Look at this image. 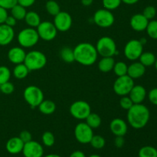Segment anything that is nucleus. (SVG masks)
<instances>
[{
  "label": "nucleus",
  "mask_w": 157,
  "mask_h": 157,
  "mask_svg": "<svg viewBox=\"0 0 157 157\" xmlns=\"http://www.w3.org/2000/svg\"><path fill=\"white\" fill-rule=\"evenodd\" d=\"M150 113L148 107L143 104H134L127 110V119L130 127L139 130L147 126L150 121Z\"/></svg>",
  "instance_id": "1"
},
{
  "label": "nucleus",
  "mask_w": 157,
  "mask_h": 157,
  "mask_svg": "<svg viewBox=\"0 0 157 157\" xmlns=\"http://www.w3.org/2000/svg\"><path fill=\"white\" fill-rule=\"evenodd\" d=\"M75 61L84 66L93 65L98 60L96 47L88 42H81L75 47Z\"/></svg>",
  "instance_id": "2"
},
{
  "label": "nucleus",
  "mask_w": 157,
  "mask_h": 157,
  "mask_svg": "<svg viewBox=\"0 0 157 157\" xmlns=\"http://www.w3.org/2000/svg\"><path fill=\"white\" fill-rule=\"evenodd\" d=\"M24 64L30 71L41 70L47 64V58L45 55L40 51H31L26 53Z\"/></svg>",
  "instance_id": "3"
},
{
  "label": "nucleus",
  "mask_w": 157,
  "mask_h": 157,
  "mask_svg": "<svg viewBox=\"0 0 157 157\" xmlns=\"http://www.w3.org/2000/svg\"><path fill=\"white\" fill-rule=\"evenodd\" d=\"M39 36L37 30L34 28H25L20 31L17 36V40L21 47L23 48H32L37 44L39 41Z\"/></svg>",
  "instance_id": "4"
},
{
  "label": "nucleus",
  "mask_w": 157,
  "mask_h": 157,
  "mask_svg": "<svg viewBox=\"0 0 157 157\" xmlns=\"http://www.w3.org/2000/svg\"><path fill=\"white\" fill-rule=\"evenodd\" d=\"M95 47L98 54L101 57H113L118 53L116 42L109 36H103L99 38Z\"/></svg>",
  "instance_id": "5"
},
{
  "label": "nucleus",
  "mask_w": 157,
  "mask_h": 157,
  "mask_svg": "<svg viewBox=\"0 0 157 157\" xmlns=\"http://www.w3.org/2000/svg\"><path fill=\"white\" fill-rule=\"evenodd\" d=\"M23 98L32 108H35L44 101V93L37 86L29 85L23 91Z\"/></svg>",
  "instance_id": "6"
},
{
  "label": "nucleus",
  "mask_w": 157,
  "mask_h": 157,
  "mask_svg": "<svg viewBox=\"0 0 157 157\" xmlns=\"http://www.w3.org/2000/svg\"><path fill=\"white\" fill-rule=\"evenodd\" d=\"M134 85V80L126 75L124 76L117 77L113 83V89L116 94L121 97L127 96Z\"/></svg>",
  "instance_id": "7"
},
{
  "label": "nucleus",
  "mask_w": 157,
  "mask_h": 157,
  "mask_svg": "<svg viewBox=\"0 0 157 157\" xmlns=\"http://www.w3.org/2000/svg\"><path fill=\"white\" fill-rule=\"evenodd\" d=\"M71 115L79 121H84L91 113L90 104L84 101H77L72 103L69 108Z\"/></svg>",
  "instance_id": "8"
},
{
  "label": "nucleus",
  "mask_w": 157,
  "mask_h": 157,
  "mask_svg": "<svg viewBox=\"0 0 157 157\" xmlns=\"http://www.w3.org/2000/svg\"><path fill=\"white\" fill-rule=\"evenodd\" d=\"M94 22L101 28H110L113 25L115 17L111 11L106 9H98L95 12L93 16Z\"/></svg>",
  "instance_id": "9"
},
{
  "label": "nucleus",
  "mask_w": 157,
  "mask_h": 157,
  "mask_svg": "<svg viewBox=\"0 0 157 157\" xmlns=\"http://www.w3.org/2000/svg\"><path fill=\"white\" fill-rule=\"evenodd\" d=\"M144 52V45L140 40L132 39L127 41L124 49V54L126 58L132 61L139 59L141 54Z\"/></svg>",
  "instance_id": "10"
},
{
  "label": "nucleus",
  "mask_w": 157,
  "mask_h": 157,
  "mask_svg": "<svg viewBox=\"0 0 157 157\" xmlns=\"http://www.w3.org/2000/svg\"><path fill=\"white\" fill-rule=\"evenodd\" d=\"M39 38L45 41H50L55 39L58 34V30L53 22L49 21H41L36 28Z\"/></svg>",
  "instance_id": "11"
},
{
  "label": "nucleus",
  "mask_w": 157,
  "mask_h": 157,
  "mask_svg": "<svg viewBox=\"0 0 157 157\" xmlns=\"http://www.w3.org/2000/svg\"><path fill=\"white\" fill-rule=\"evenodd\" d=\"M94 136L93 129L86 123H78L75 128V136L78 142L81 144H90Z\"/></svg>",
  "instance_id": "12"
},
{
  "label": "nucleus",
  "mask_w": 157,
  "mask_h": 157,
  "mask_svg": "<svg viewBox=\"0 0 157 157\" xmlns=\"http://www.w3.org/2000/svg\"><path fill=\"white\" fill-rule=\"evenodd\" d=\"M72 17L69 13L61 11L55 16H54V25L58 32H67L72 26Z\"/></svg>",
  "instance_id": "13"
},
{
  "label": "nucleus",
  "mask_w": 157,
  "mask_h": 157,
  "mask_svg": "<svg viewBox=\"0 0 157 157\" xmlns=\"http://www.w3.org/2000/svg\"><path fill=\"white\" fill-rule=\"evenodd\" d=\"M22 153L25 157H42L44 155V149L37 141L31 140L24 144Z\"/></svg>",
  "instance_id": "14"
},
{
  "label": "nucleus",
  "mask_w": 157,
  "mask_h": 157,
  "mask_svg": "<svg viewBox=\"0 0 157 157\" xmlns=\"http://www.w3.org/2000/svg\"><path fill=\"white\" fill-rule=\"evenodd\" d=\"M110 130L116 136H124L128 130L127 124L125 121L121 118H114L110 124Z\"/></svg>",
  "instance_id": "15"
},
{
  "label": "nucleus",
  "mask_w": 157,
  "mask_h": 157,
  "mask_svg": "<svg viewBox=\"0 0 157 157\" xmlns=\"http://www.w3.org/2000/svg\"><path fill=\"white\" fill-rule=\"evenodd\" d=\"M26 52L22 47H12L8 52V59L14 64L24 63Z\"/></svg>",
  "instance_id": "16"
},
{
  "label": "nucleus",
  "mask_w": 157,
  "mask_h": 157,
  "mask_svg": "<svg viewBox=\"0 0 157 157\" xmlns=\"http://www.w3.org/2000/svg\"><path fill=\"white\" fill-rule=\"evenodd\" d=\"M15 38L13 28L6 24L0 25V45L6 46L10 44Z\"/></svg>",
  "instance_id": "17"
},
{
  "label": "nucleus",
  "mask_w": 157,
  "mask_h": 157,
  "mask_svg": "<svg viewBox=\"0 0 157 157\" xmlns=\"http://www.w3.org/2000/svg\"><path fill=\"white\" fill-rule=\"evenodd\" d=\"M149 20L143 14H135L131 17L130 21V27L136 32H144L146 31Z\"/></svg>",
  "instance_id": "18"
},
{
  "label": "nucleus",
  "mask_w": 157,
  "mask_h": 157,
  "mask_svg": "<svg viewBox=\"0 0 157 157\" xmlns=\"http://www.w3.org/2000/svg\"><path fill=\"white\" fill-rule=\"evenodd\" d=\"M128 95L133 104H142L147 97V90L142 85H134Z\"/></svg>",
  "instance_id": "19"
},
{
  "label": "nucleus",
  "mask_w": 157,
  "mask_h": 157,
  "mask_svg": "<svg viewBox=\"0 0 157 157\" xmlns=\"http://www.w3.org/2000/svg\"><path fill=\"white\" fill-rule=\"evenodd\" d=\"M24 144L18 136H14L7 141L6 148V150L11 154H18L22 152Z\"/></svg>",
  "instance_id": "20"
},
{
  "label": "nucleus",
  "mask_w": 157,
  "mask_h": 157,
  "mask_svg": "<svg viewBox=\"0 0 157 157\" xmlns=\"http://www.w3.org/2000/svg\"><path fill=\"white\" fill-rule=\"evenodd\" d=\"M146 72V67L143 65L140 61L132 63L127 68V75L134 79L140 78L144 75Z\"/></svg>",
  "instance_id": "21"
},
{
  "label": "nucleus",
  "mask_w": 157,
  "mask_h": 157,
  "mask_svg": "<svg viewBox=\"0 0 157 157\" xmlns=\"http://www.w3.org/2000/svg\"><path fill=\"white\" fill-rule=\"evenodd\" d=\"M115 61L113 57H102L98 62V69L103 73H107L113 70Z\"/></svg>",
  "instance_id": "22"
},
{
  "label": "nucleus",
  "mask_w": 157,
  "mask_h": 157,
  "mask_svg": "<svg viewBox=\"0 0 157 157\" xmlns=\"http://www.w3.org/2000/svg\"><path fill=\"white\" fill-rule=\"evenodd\" d=\"M24 20L26 24H27V25H29V27L34 28V29L38 27V25L41 21L39 15L37 12H34V11L27 12Z\"/></svg>",
  "instance_id": "23"
},
{
  "label": "nucleus",
  "mask_w": 157,
  "mask_h": 157,
  "mask_svg": "<svg viewBox=\"0 0 157 157\" xmlns=\"http://www.w3.org/2000/svg\"><path fill=\"white\" fill-rule=\"evenodd\" d=\"M38 110L41 113L45 115L52 114L56 110V104L51 100H44L38 105Z\"/></svg>",
  "instance_id": "24"
},
{
  "label": "nucleus",
  "mask_w": 157,
  "mask_h": 157,
  "mask_svg": "<svg viewBox=\"0 0 157 157\" xmlns=\"http://www.w3.org/2000/svg\"><path fill=\"white\" fill-rule=\"evenodd\" d=\"M29 72H30V71L26 67L25 64L24 63H21V64H15L12 73H13L14 77L15 78L18 80H22L25 79L29 75Z\"/></svg>",
  "instance_id": "25"
},
{
  "label": "nucleus",
  "mask_w": 157,
  "mask_h": 157,
  "mask_svg": "<svg viewBox=\"0 0 157 157\" xmlns=\"http://www.w3.org/2000/svg\"><path fill=\"white\" fill-rule=\"evenodd\" d=\"M140 62L143 64L144 66L147 67H150V66L153 65L155 64L156 58L155 55L152 52H143L139 58Z\"/></svg>",
  "instance_id": "26"
},
{
  "label": "nucleus",
  "mask_w": 157,
  "mask_h": 157,
  "mask_svg": "<svg viewBox=\"0 0 157 157\" xmlns=\"http://www.w3.org/2000/svg\"><path fill=\"white\" fill-rule=\"evenodd\" d=\"M60 57L61 60L65 63H72L75 61L74 50L70 47H63L60 51Z\"/></svg>",
  "instance_id": "27"
},
{
  "label": "nucleus",
  "mask_w": 157,
  "mask_h": 157,
  "mask_svg": "<svg viewBox=\"0 0 157 157\" xmlns=\"http://www.w3.org/2000/svg\"><path fill=\"white\" fill-rule=\"evenodd\" d=\"M10 10H11V15L13 16L17 21L24 20L26 13H27L26 8L20 6L19 4H16L15 6H13Z\"/></svg>",
  "instance_id": "28"
},
{
  "label": "nucleus",
  "mask_w": 157,
  "mask_h": 157,
  "mask_svg": "<svg viewBox=\"0 0 157 157\" xmlns=\"http://www.w3.org/2000/svg\"><path fill=\"white\" fill-rule=\"evenodd\" d=\"M86 124L94 130V129H98L101 125V118L98 113H90L87 118L85 119Z\"/></svg>",
  "instance_id": "29"
},
{
  "label": "nucleus",
  "mask_w": 157,
  "mask_h": 157,
  "mask_svg": "<svg viewBox=\"0 0 157 157\" xmlns=\"http://www.w3.org/2000/svg\"><path fill=\"white\" fill-rule=\"evenodd\" d=\"M45 9L49 15L55 16L57 14L61 12V8L59 4L54 0H49L45 4Z\"/></svg>",
  "instance_id": "30"
},
{
  "label": "nucleus",
  "mask_w": 157,
  "mask_h": 157,
  "mask_svg": "<svg viewBox=\"0 0 157 157\" xmlns=\"http://www.w3.org/2000/svg\"><path fill=\"white\" fill-rule=\"evenodd\" d=\"M127 68H128V66L125 62L118 61V62H115L113 71L117 76L121 77L127 75Z\"/></svg>",
  "instance_id": "31"
},
{
  "label": "nucleus",
  "mask_w": 157,
  "mask_h": 157,
  "mask_svg": "<svg viewBox=\"0 0 157 157\" xmlns=\"http://www.w3.org/2000/svg\"><path fill=\"white\" fill-rule=\"evenodd\" d=\"M139 157H157V150L151 146L143 147L139 150Z\"/></svg>",
  "instance_id": "32"
},
{
  "label": "nucleus",
  "mask_w": 157,
  "mask_h": 157,
  "mask_svg": "<svg viewBox=\"0 0 157 157\" xmlns=\"http://www.w3.org/2000/svg\"><path fill=\"white\" fill-rule=\"evenodd\" d=\"M105 144V139L101 135H94L90 142L91 147L96 150H101V149L104 148Z\"/></svg>",
  "instance_id": "33"
},
{
  "label": "nucleus",
  "mask_w": 157,
  "mask_h": 157,
  "mask_svg": "<svg viewBox=\"0 0 157 157\" xmlns=\"http://www.w3.org/2000/svg\"><path fill=\"white\" fill-rule=\"evenodd\" d=\"M146 31L150 38L153 39H157V20L149 21Z\"/></svg>",
  "instance_id": "34"
},
{
  "label": "nucleus",
  "mask_w": 157,
  "mask_h": 157,
  "mask_svg": "<svg viewBox=\"0 0 157 157\" xmlns=\"http://www.w3.org/2000/svg\"><path fill=\"white\" fill-rule=\"evenodd\" d=\"M41 140H42V144L45 147H51L55 144V138L52 132L45 131L41 136Z\"/></svg>",
  "instance_id": "35"
},
{
  "label": "nucleus",
  "mask_w": 157,
  "mask_h": 157,
  "mask_svg": "<svg viewBox=\"0 0 157 157\" xmlns=\"http://www.w3.org/2000/svg\"><path fill=\"white\" fill-rule=\"evenodd\" d=\"M11 71L8 67L4 65L0 66V84L9 81L11 78Z\"/></svg>",
  "instance_id": "36"
},
{
  "label": "nucleus",
  "mask_w": 157,
  "mask_h": 157,
  "mask_svg": "<svg viewBox=\"0 0 157 157\" xmlns=\"http://www.w3.org/2000/svg\"><path fill=\"white\" fill-rule=\"evenodd\" d=\"M121 0H102V4L104 9L107 10H115L121 5Z\"/></svg>",
  "instance_id": "37"
},
{
  "label": "nucleus",
  "mask_w": 157,
  "mask_h": 157,
  "mask_svg": "<svg viewBox=\"0 0 157 157\" xmlns=\"http://www.w3.org/2000/svg\"><path fill=\"white\" fill-rule=\"evenodd\" d=\"M15 90V86L10 81L0 84V92L4 94H11Z\"/></svg>",
  "instance_id": "38"
},
{
  "label": "nucleus",
  "mask_w": 157,
  "mask_h": 157,
  "mask_svg": "<svg viewBox=\"0 0 157 157\" xmlns=\"http://www.w3.org/2000/svg\"><path fill=\"white\" fill-rule=\"evenodd\" d=\"M120 106L121 107V108L124 109L125 110H128L133 105V102L132 101V100L130 99V98L129 96H123L121 97V98L120 99Z\"/></svg>",
  "instance_id": "39"
},
{
  "label": "nucleus",
  "mask_w": 157,
  "mask_h": 157,
  "mask_svg": "<svg viewBox=\"0 0 157 157\" xmlns=\"http://www.w3.org/2000/svg\"><path fill=\"white\" fill-rule=\"evenodd\" d=\"M142 14L149 20V21H150V20L153 19V18H155V16H156V9L154 6H147V7L144 9V12H143Z\"/></svg>",
  "instance_id": "40"
},
{
  "label": "nucleus",
  "mask_w": 157,
  "mask_h": 157,
  "mask_svg": "<svg viewBox=\"0 0 157 157\" xmlns=\"http://www.w3.org/2000/svg\"><path fill=\"white\" fill-rule=\"evenodd\" d=\"M16 4H18V0H0V6L7 10L11 9Z\"/></svg>",
  "instance_id": "41"
},
{
  "label": "nucleus",
  "mask_w": 157,
  "mask_h": 157,
  "mask_svg": "<svg viewBox=\"0 0 157 157\" xmlns=\"http://www.w3.org/2000/svg\"><path fill=\"white\" fill-rule=\"evenodd\" d=\"M149 101L153 105L157 106V87L151 89L148 94Z\"/></svg>",
  "instance_id": "42"
},
{
  "label": "nucleus",
  "mask_w": 157,
  "mask_h": 157,
  "mask_svg": "<svg viewBox=\"0 0 157 157\" xmlns=\"http://www.w3.org/2000/svg\"><path fill=\"white\" fill-rule=\"evenodd\" d=\"M18 137L22 140V142L24 143V144H26V143L32 140V133L29 131H28V130H23V131H21V133H20V135Z\"/></svg>",
  "instance_id": "43"
},
{
  "label": "nucleus",
  "mask_w": 157,
  "mask_h": 157,
  "mask_svg": "<svg viewBox=\"0 0 157 157\" xmlns=\"http://www.w3.org/2000/svg\"><path fill=\"white\" fill-rule=\"evenodd\" d=\"M8 15H9V14H8L7 9L0 6V25L4 24Z\"/></svg>",
  "instance_id": "44"
},
{
  "label": "nucleus",
  "mask_w": 157,
  "mask_h": 157,
  "mask_svg": "<svg viewBox=\"0 0 157 157\" xmlns=\"http://www.w3.org/2000/svg\"><path fill=\"white\" fill-rule=\"evenodd\" d=\"M124 144H125V140H124V136H116V138L114 140V145L116 146V147H117V148H122L124 147Z\"/></svg>",
  "instance_id": "45"
},
{
  "label": "nucleus",
  "mask_w": 157,
  "mask_h": 157,
  "mask_svg": "<svg viewBox=\"0 0 157 157\" xmlns=\"http://www.w3.org/2000/svg\"><path fill=\"white\" fill-rule=\"evenodd\" d=\"M36 0H18V4L25 8L31 7L35 4Z\"/></svg>",
  "instance_id": "46"
},
{
  "label": "nucleus",
  "mask_w": 157,
  "mask_h": 157,
  "mask_svg": "<svg viewBox=\"0 0 157 157\" xmlns=\"http://www.w3.org/2000/svg\"><path fill=\"white\" fill-rule=\"evenodd\" d=\"M16 23H17V20L15 19L13 16H12V15H8V17L6 18V21H5L4 24L13 28L14 26L16 25Z\"/></svg>",
  "instance_id": "47"
},
{
  "label": "nucleus",
  "mask_w": 157,
  "mask_h": 157,
  "mask_svg": "<svg viewBox=\"0 0 157 157\" xmlns=\"http://www.w3.org/2000/svg\"><path fill=\"white\" fill-rule=\"evenodd\" d=\"M69 157H86V156L81 150H76V151L73 152Z\"/></svg>",
  "instance_id": "48"
},
{
  "label": "nucleus",
  "mask_w": 157,
  "mask_h": 157,
  "mask_svg": "<svg viewBox=\"0 0 157 157\" xmlns=\"http://www.w3.org/2000/svg\"><path fill=\"white\" fill-rule=\"evenodd\" d=\"M81 4H82L83 6L87 7V6H91L94 0H81Z\"/></svg>",
  "instance_id": "49"
},
{
  "label": "nucleus",
  "mask_w": 157,
  "mask_h": 157,
  "mask_svg": "<svg viewBox=\"0 0 157 157\" xmlns=\"http://www.w3.org/2000/svg\"><path fill=\"white\" fill-rule=\"evenodd\" d=\"M140 0H121V2L127 5H134L137 3Z\"/></svg>",
  "instance_id": "50"
},
{
  "label": "nucleus",
  "mask_w": 157,
  "mask_h": 157,
  "mask_svg": "<svg viewBox=\"0 0 157 157\" xmlns=\"http://www.w3.org/2000/svg\"><path fill=\"white\" fill-rule=\"evenodd\" d=\"M44 157H61V156H60L59 155H58V154H48Z\"/></svg>",
  "instance_id": "51"
},
{
  "label": "nucleus",
  "mask_w": 157,
  "mask_h": 157,
  "mask_svg": "<svg viewBox=\"0 0 157 157\" xmlns=\"http://www.w3.org/2000/svg\"><path fill=\"white\" fill-rule=\"evenodd\" d=\"M140 41L143 45H144L147 43V39L146 38H141V39H140Z\"/></svg>",
  "instance_id": "52"
},
{
  "label": "nucleus",
  "mask_w": 157,
  "mask_h": 157,
  "mask_svg": "<svg viewBox=\"0 0 157 157\" xmlns=\"http://www.w3.org/2000/svg\"><path fill=\"white\" fill-rule=\"evenodd\" d=\"M89 157H101V156H99V155H97V154H93V155H90Z\"/></svg>",
  "instance_id": "53"
},
{
  "label": "nucleus",
  "mask_w": 157,
  "mask_h": 157,
  "mask_svg": "<svg viewBox=\"0 0 157 157\" xmlns=\"http://www.w3.org/2000/svg\"><path fill=\"white\" fill-rule=\"evenodd\" d=\"M154 65H155V67H156V71H157V59L156 60V61H155Z\"/></svg>",
  "instance_id": "54"
}]
</instances>
